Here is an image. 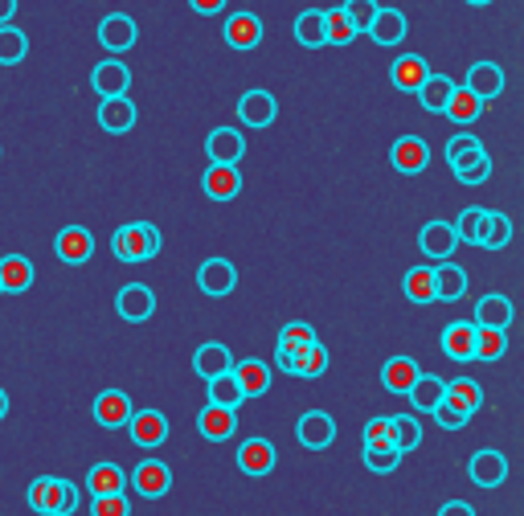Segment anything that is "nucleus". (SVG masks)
Listing matches in <instances>:
<instances>
[{
  "mask_svg": "<svg viewBox=\"0 0 524 516\" xmlns=\"http://www.w3.org/2000/svg\"><path fill=\"white\" fill-rule=\"evenodd\" d=\"M160 246H164V238L152 222H127L111 234V254L119 263H148V258L160 254Z\"/></svg>",
  "mask_w": 524,
  "mask_h": 516,
  "instance_id": "nucleus-1",
  "label": "nucleus"
},
{
  "mask_svg": "<svg viewBox=\"0 0 524 516\" xmlns=\"http://www.w3.org/2000/svg\"><path fill=\"white\" fill-rule=\"evenodd\" d=\"M29 508L41 516H74L78 512V488L70 480H54V476H41L29 484Z\"/></svg>",
  "mask_w": 524,
  "mask_h": 516,
  "instance_id": "nucleus-2",
  "label": "nucleus"
},
{
  "mask_svg": "<svg viewBox=\"0 0 524 516\" xmlns=\"http://www.w3.org/2000/svg\"><path fill=\"white\" fill-rule=\"evenodd\" d=\"M275 365L291 377H303V381H316L328 373V344L312 340V344H279L275 349Z\"/></svg>",
  "mask_w": 524,
  "mask_h": 516,
  "instance_id": "nucleus-3",
  "label": "nucleus"
},
{
  "mask_svg": "<svg viewBox=\"0 0 524 516\" xmlns=\"http://www.w3.org/2000/svg\"><path fill=\"white\" fill-rule=\"evenodd\" d=\"M389 164L398 168L402 177H418V172L430 168V144H426L422 136H402V140H393Z\"/></svg>",
  "mask_w": 524,
  "mask_h": 516,
  "instance_id": "nucleus-4",
  "label": "nucleus"
},
{
  "mask_svg": "<svg viewBox=\"0 0 524 516\" xmlns=\"http://www.w3.org/2000/svg\"><path fill=\"white\" fill-rule=\"evenodd\" d=\"M295 435H299V443L308 447V451H328L336 443V418L328 410H308V414L299 418Z\"/></svg>",
  "mask_w": 524,
  "mask_h": 516,
  "instance_id": "nucleus-5",
  "label": "nucleus"
},
{
  "mask_svg": "<svg viewBox=\"0 0 524 516\" xmlns=\"http://www.w3.org/2000/svg\"><path fill=\"white\" fill-rule=\"evenodd\" d=\"M455 246H459L455 222H426L422 234H418V250L430 258V263H447V258H455Z\"/></svg>",
  "mask_w": 524,
  "mask_h": 516,
  "instance_id": "nucleus-6",
  "label": "nucleus"
},
{
  "mask_svg": "<svg viewBox=\"0 0 524 516\" xmlns=\"http://www.w3.org/2000/svg\"><path fill=\"white\" fill-rule=\"evenodd\" d=\"M115 312H119L127 324H144V320H152V312H156V295H152V287H144V283H127V287H119V295H115Z\"/></svg>",
  "mask_w": 524,
  "mask_h": 516,
  "instance_id": "nucleus-7",
  "label": "nucleus"
},
{
  "mask_svg": "<svg viewBox=\"0 0 524 516\" xmlns=\"http://www.w3.org/2000/svg\"><path fill=\"white\" fill-rule=\"evenodd\" d=\"M197 287L213 299H222L238 287V267L230 263V258H205V263L197 267Z\"/></svg>",
  "mask_w": 524,
  "mask_h": 516,
  "instance_id": "nucleus-8",
  "label": "nucleus"
},
{
  "mask_svg": "<svg viewBox=\"0 0 524 516\" xmlns=\"http://www.w3.org/2000/svg\"><path fill=\"white\" fill-rule=\"evenodd\" d=\"M127 430H131V443L144 447V451H156V447L168 443V418L160 410H136Z\"/></svg>",
  "mask_w": 524,
  "mask_h": 516,
  "instance_id": "nucleus-9",
  "label": "nucleus"
},
{
  "mask_svg": "<svg viewBox=\"0 0 524 516\" xmlns=\"http://www.w3.org/2000/svg\"><path fill=\"white\" fill-rule=\"evenodd\" d=\"M205 156H209V164H242L246 136L238 132V127H213V132L205 136Z\"/></svg>",
  "mask_w": 524,
  "mask_h": 516,
  "instance_id": "nucleus-10",
  "label": "nucleus"
},
{
  "mask_svg": "<svg viewBox=\"0 0 524 516\" xmlns=\"http://www.w3.org/2000/svg\"><path fill=\"white\" fill-rule=\"evenodd\" d=\"M262 21L254 17V13H230L226 17V29H222V37H226V46L230 50H238V54H250V50H258L262 46Z\"/></svg>",
  "mask_w": 524,
  "mask_h": 516,
  "instance_id": "nucleus-11",
  "label": "nucleus"
},
{
  "mask_svg": "<svg viewBox=\"0 0 524 516\" xmlns=\"http://www.w3.org/2000/svg\"><path fill=\"white\" fill-rule=\"evenodd\" d=\"M451 164V172H455V181L459 185H484V181H492V152L479 144V148H471V152H459L455 160H447Z\"/></svg>",
  "mask_w": 524,
  "mask_h": 516,
  "instance_id": "nucleus-12",
  "label": "nucleus"
},
{
  "mask_svg": "<svg viewBox=\"0 0 524 516\" xmlns=\"http://www.w3.org/2000/svg\"><path fill=\"white\" fill-rule=\"evenodd\" d=\"M54 254L62 258V263H70V267H82L86 258L95 254V234L86 230V226H66L54 238Z\"/></svg>",
  "mask_w": 524,
  "mask_h": 516,
  "instance_id": "nucleus-13",
  "label": "nucleus"
},
{
  "mask_svg": "<svg viewBox=\"0 0 524 516\" xmlns=\"http://www.w3.org/2000/svg\"><path fill=\"white\" fill-rule=\"evenodd\" d=\"M430 78V66L422 54H402V58H393L389 66V82H393V91H406V95H418L422 86Z\"/></svg>",
  "mask_w": 524,
  "mask_h": 516,
  "instance_id": "nucleus-14",
  "label": "nucleus"
},
{
  "mask_svg": "<svg viewBox=\"0 0 524 516\" xmlns=\"http://www.w3.org/2000/svg\"><path fill=\"white\" fill-rule=\"evenodd\" d=\"M201 189L209 201H234L242 193V172L238 164H209L205 177H201Z\"/></svg>",
  "mask_w": 524,
  "mask_h": 516,
  "instance_id": "nucleus-15",
  "label": "nucleus"
},
{
  "mask_svg": "<svg viewBox=\"0 0 524 516\" xmlns=\"http://www.w3.org/2000/svg\"><path fill=\"white\" fill-rule=\"evenodd\" d=\"M467 471H471V484H475V488H500V484L508 480V459H504L500 451L484 447V451L471 455Z\"/></svg>",
  "mask_w": 524,
  "mask_h": 516,
  "instance_id": "nucleus-16",
  "label": "nucleus"
},
{
  "mask_svg": "<svg viewBox=\"0 0 524 516\" xmlns=\"http://www.w3.org/2000/svg\"><path fill=\"white\" fill-rule=\"evenodd\" d=\"M99 41H103V50L123 54V50H131L140 41V25L131 21L127 13H111V17L99 21Z\"/></svg>",
  "mask_w": 524,
  "mask_h": 516,
  "instance_id": "nucleus-17",
  "label": "nucleus"
},
{
  "mask_svg": "<svg viewBox=\"0 0 524 516\" xmlns=\"http://www.w3.org/2000/svg\"><path fill=\"white\" fill-rule=\"evenodd\" d=\"M131 488H136L140 496H148V500L168 496V488H172V471H168V463H160V459H144V463H136V471H131Z\"/></svg>",
  "mask_w": 524,
  "mask_h": 516,
  "instance_id": "nucleus-18",
  "label": "nucleus"
},
{
  "mask_svg": "<svg viewBox=\"0 0 524 516\" xmlns=\"http://www.w3.org/2000/svg\"><path fill=\"white\" fill-rule=\"evenodd\" d=\"M91 86H95V95L99 99H119L131 91V70L119 62V58H107L91 70Z\"/></svg>",
  "mask_w": 524,
  "mask_h": 516,
  "instance_id": "nucleus-19",
  "label": "nucleus"
},
{
  "mask_svg": "<svg viewBox=\"0 0 524 516\" xmlns=\"http://www.w3.org/2000/svg\"><path fill=\"white\" fill-rule=\"evenodd\" d=\"M275 463H279V455H275V443H271V439H246V443L238 447V467L246 471V476H254V480L271 476Z\"/></svg>",
  "mask_w": 524,
  "mask_h": 516,
  "instance_id": "nucleus-20",
  "label": "nucleus"
},
{
  "mask_svg": "<svg viewBox=\"0 0 524 516\" xmlns=\"http://www.w3.org/2000/svg\"><path fill=\"white\" fill-rule=\"evenodd\" d=\"M275 115H279V103H275L271 91H262V86H254V91H246V95L238 99V119H242L246 127H271Z\"/></svg>",
  "mask_w": 524,
  "mask_h": 516,
  "instance_id": "nucleus-21",
  "label": "nucleus"
},
{
  "mask_svg": "<svg viewBox=\"0 0 524 516\" xmlns=\"http://www.w3.org/2000/svg\"><path fill=\"white\" fill-rule=\"evenodd\" d=\"M197 426H201V435H205L209 443H226V439H234V435H238V410L209 402V406L201 410Z\"/></svg>",
  "mask_w": 524,
  "mask_h": 516,
  "instance_id": "nucleus-22",
  "label": "nucleus"
},
{
  "mask_svg": "<svg viewBox=\"0 0 524 516\" xmlns=\"http://www.w3.org/2000/svg\"><path fill=\"white\" fill-rule=\"evenodd\" d=\"M95 422L99 426H107V430H119V426H127L131 422V414H136V410H131V398L123 394V390H103L99 398H95Z\"/></svg>",
  "mask_w": 524,
  "mask_h": 516,
  "instance_id": "nucleus-23",
  "label": "nucleus"
},
{
  "mask_svg": "<svg viewBox=\"0 0 524 516\" xmlns=\"http://www.w3.org/2000/svg\"><path fill=\"white\" fill-rule=\"evenodd\" d=\"M475 336H479V324L475 320H455L443 328V353L451 361H475Z\"/></svg>",
  "mask_w": 524,
  "mask_h": 516,
  "instance_id": "nucleus-24",
  "label": "nucleus"
},
{
  "mask_svg": "<svg viewBox=\"0 0 524 516\" xmlns=\"http://www.w3.org/2000/svg\"><path fill=\"white\" fill-rule=\"evenodd\" d=\"M136 119H140V115H136V103H131L127 95L99 103V127H103V132H111V136L131 132V127H136Z\"/></svg>",
  "mask_w": 524,
  "mask_h": 516,
  "instance_id": "nucleus-25",
  "label": "nucleus"
},
{
  "mask_svg": "<svg viewBox=\"0 0 524 516\" xmlns=\"http://www.w3.org/2000/svg\"><path fill=\"white\" fill-rule=\"evenodd\" d=\"M418 377H422V369H418L414 357H389L381 365V385H385L389 394H410Z\"/></svg>",
  "mask_w": 524,
  "mask_h": 516,
  "instance_id": "nucleus-26",
  "label": "nucleus"
},
{
  "mask_svg": "<svg viewBox=\"0 0 524 516\" xmlns=\"http://www.w3.org/2000/svg\"><path fill=\"white\" fill-rule=\"evenodd\" d=\"M512 316H516V312H512V299L500 295V291H488V295L475 304V324H479V328H500V332H508Z\"/></svg>",
  "mask_w": 524,
  "mask_h": 516,
  "instance_id": "nucleus-27",
  "label": "nucleus"
},
{
  "mask_svg": "<svg viewBox=\"0 0 524 516\" xmlns=\"http://www.w3.org/2000/svg\"><path fill=\"white\" fill-rule=\"evenodd\" d=\"M463 86H467V91H475L484 103H492V99L504 91V70L484 58V62H475V66L467 70V82H463Z\"/></svg>",
  "mask_w": 524,
  "mask_h": 516,
  "instance_id": "nucleus-28",
  "label": "nucleus"
},
{
  "mask_svg": "<svg viewBox=\"0 0 524 516\" xmlns=\"http://www.w3.org/2000/svg\"><path fill=\"white\" fill-rule=\"evenodd\" d=\"M406 29H410V21H406V13L402 9H377V21H373V29H369V37L377 41V46H402L406 41Z\"/></svg>",
  "mask_w": 524,
  "mask_h": 516,
  "instance_id": "nucleus-29",
  "label": "nucleus"
},
{
  "mask_svg": "<svg viewBox=\"0 0 524 516\" xmlns=\"http://www.w3.org/2000/svg\"><path fill=\"white\" fill-rule=\"evenodd\" d=\"M295 41L303 50H320L328 46V13L324 9H308L295 17Z\"/></svg>",
  "mask_w": 524,
  "mask_h": 516,
  "instance_id": "nucleus-30",
  "label": "nucleus"
},
{
  "mask_svg": "<svg viewBox=\"0 0 524 516\" xmlns=\"http://www.w3.org/2000/svg\"><path fill=\"white\" fill-rule=\"evenodd\" d=\"M434 291H439V304H455V299L467 295V271L455 263V258L434 267Z\"/></svg>",
  "mask_w": 524,
  "mask_h": 516,
  "instance_id": "nucleus-31",
  "label": "nucleus"
},
{
  "mask_svg": "<svg viewBox=\"0 0 524 516\" xmlns=\"http://www.w3.org/2000/svg\"><path fill=\"white\" fill-rule=\"evenodd\" d=\"M193 369H197V377H222V373H230L234 369V357H230V349L226 344H217V340H209V344H201V349L193 353Z\"/></svg>",
  "mask_w": 524,
  "mask_h": 516,
  "instance_id": "nucleus-32",
  "label": "nucleus"
},
{
  "mask_svg": "<svg viewBox=\"0 0 524 516\" xmlns=\"http://www.w3.org/2000/svg\"><path fill=\"white\" fill-rule=\"evenodd\" d=\"M127 488V471L119 463H95L86 471V492L91 496H115Z\"/></svg>",
  "mask_w": 524,
  "mask_h": 516,
  "instance_id": "nucleus-33",
  "label": "nucleus"
},
{
  "mask_svg": "<svg viewBox=\"0 0 524 516\" xmlns=\"http://www.w3.org/2000/svg\"><path fill=\"white\" fill-rule=\"evenodd\" d=\"M406 398H410V406H414V410L434 414V406H443V402H447V381H443V377H434V373H422Z\"/></svg>",
  "mask_w": 524,
  "mask_h": 516,
  "instance_id": "nucleus-34",
  "label": "nucleus"
},
{
  "mask_svg": "<svg viewBox=\"0 0 524 516\" xmlns=\"http://www.w3.org/2000/svg\"><path fill=\"white\" fill-rule=\"evenodd\" d=\"M234 377H238V385H242L246 398H262V394L271 390V365H262L258 357L238 361V365H234Z\"/></svg>",
  "mask_w": 524,
  "mask_h": 516,
  "instance_id": "nucleus-35",
  "label": "nucleus"
},
{
  "mask_svg": "<svg viewBox=\"0 0 524 516\" xmlns=\"http://www.w3.org/2000/svg\"><path fill=\"white\" fill-rule=\"evenodd\" d=\"M0 283H5V291H13V295L29 291L33 287V263L25 254H5L0 258Z\"/></svg>",
  "mask_w": 524,
  "mask_h": 516,
  "instance_id": "nucleus-36",
  "label": "nucleus"
},
{
  "mask_svg": "<svg viewBox=\"0 0 524 516\" xmlns=\"http://www.w3.org/2000/svg\"><path fill=\"white\" fill-rule=\"evenodd\" d=\"M451 95H455V78H447V74H430L426 78V86L414 95L426 111H434V115H443L447 111V103H451Z\"/></svg>",
  "mask_w": 524,
  "mask_h": 516,
  "instance_id": "nucleus-37",
  "label": "nucleus"
},
{
  "mask_svg": "<svg viewBox=\"0 0 524 516\" xmlns=\"http://www.w3.org/2000/svg\"><path fill=\"white\" fill-rule=\"evenodd\" d=\"M402 291L410 304H439V291H434V267H410L402 279Z\"/></svg>",
  "mask_w": 524,
  "mask_h": 516,
  "instance_id": "nucleus-38",
  "label": "nucleus"
},
{
  "mask_svg": "<svg viewBox=\"0 0 524 516\" xmlns=\"http://www.w3.org/2000/svg\"><path fill=\"white\" fill-rule=\"evenodd\" d=\"M443 115H447L451 123L467 127V123H475L479 115H484V99H479L475 91H467V86H455V95H451V103H447Z\"/></svg>",
  "mask_w": 524,
  "mask_h": 516,
  "instance_id": "nucleus-39",
  "label": "nucleus"
},
{
  "mask_svg": "<svg viewBox=\"0 0 524 516\" xmlns=\"http://www.w3.org/2000/svg\"><path fill=\"white\" fill-rule=\"evenodd\" d=\"M447 402L475 414L479 406H484V385H479L475 377H455V381H447Z\"/></svg>",
  "mask_w": 524,
  "mask_h": 516,
  "instance_id": "nucleus-40",
  "label": "nucleus"
},
{
  "mask_svg": "<svg viewBox=\"0 0 524 516\" xmlns=\"http://www.w3.org/2000/svg\"><path fill=\"white\" fill-rule=\"evenodd\" d=\"M205 385H209V402H217V406H230V410H238V406L246 402V394H242V385H238L234 369H230V373H222V377H209Z\"/></svg>",
  "mask_w": 524,
  "mask_h": 516,
  "instance_id": "nucleus-41",
  "label": "nucleus"
},
{
  "mask_svg": "<svg viewBox=\"0 0 524 516\" xmlns=\"http://www.w3.org/2000/svg\"><path fill=\"white\" fill-rule=\"evenodd\" d=\"M29 54V37L17 25H0V66H17Z\"/></svg>",
  "mask_w": 524,
  "mask_h": 516,
  "instance_id": "nucleus-42",
  "label": "nucleus"
},
{
  "mask_svg": "<svg viewBox=\"0 0 524 516\" xmlns=\"http://www.w3.org/2000/svg\"><path fill=\"white\" fill-rule=\"evenodd\" d=\"M512 242V218L508 213H492L484 218V242H479V250H504Z\"/></svg>",
  "mask_w": 524,
  "mask_h": 516,
  "instance_id": "nucleus-43",
  "label": "nucleus"
},
{
  "mask_svg": "<svg viewBox=\"0 0 524 516\" xmlns=\"http://www.w3.org/2000/svg\"><path fill=\"white\" fill-rule=\"evenodd\" d=\"M393 443H398L402 455L422 447V422L414 414H393Z\"/></svg>",
  "mask_w": 524,
  "mask_h": 516,
  "instance_id": "nucleus-44",
  "label": "nucleus"
},
{
  "mask_svg": "<svg viewBox=\"0 0 524 516\" xmlns=\"http://www.w3.org/2000/svg\"><path fill=\"white\" fill-rule=\"evenodd\" d=\"M508 353V332H500V328H479V336H475V361H500Z\"/></svg>",
  "mask_w": 524,
  "mask_h": 516,
  "instance_id": "nucleus-45",
  "label": "nucleus"
},
{
  "mask_svg": "<svg viewBox=\"0 0 524 516\" xmlns=\"http://www.w3.org/2000/svg\"><path fill=\"white\" fill-rule=\"evenodd\" d=\"M484 218H488V209H479V205L463 209V213H459V222H455L459 242H467V246H479V242H484Z\"/></svg>",
  "mask_w": 524,
  "mask_h": 516,
  "instance_id": "nucleus-46",
  "label": "nucleus"
},
{
  "mask_svg": "<svg viewBox=\"0 0 524 516\" xmlns=\"http://www.w3.org/2000/svg\"><path fill=\"white\" fill-rule=\"evenodd\" d=\"M353 37H357V25L348 21L344 5L328 9V46H353Z\"/></svg>",
  "mask_w": 524,
  "mask_h": 516,
  "instance_id": "nucleus-47",
  "label": "nucleus"
},
{
  "mask_svg": "<svg viewBox=\"0 0 524 516\" xmlns=\"http://www.w3.org/2000/svg\"><path fill=\"white\" fill-rule=\"evenodd\" d=\"M365 463H369V471H377V476H389V471L402 467V451L398 447H365Z\"/></svg>",
  "mask_w": 524,
  "mask_h": 516,
  "instance_id": "nucleus-48",
  "label": "nucleus"
},
{
  "mask_svg": "<svg viewBox=\"0 0 524 516\" xmlns=\"http://www.w3.org/2000/svg\"><path fill=\"white\" fill-rule=\"evenodd\" d=\"M377 0H344V13H348V21L357 25V33H369L373 29V21H377Z\"/></svg>",
  "mask_w": 524,
  "mask_h": 516,
  "instance_id": "nucleus-49",
  "label": "nucleus"
},
{
  "mask_svg": "<svg viewBox=\"0 0 524 516\" xmlns=\"http://www.w3.org/2000/svg\"><path fill=\"white\" fill-rule=\"evenodd\" d=\"M365 447H398L393 443V418H369L365 422Z\"/></svg>",
  "mask_w": 524,
  "mask_h": 516,
  "instance_id": "nucleus-50",
  "label": "nucleus"
},
{
  "mask_svg": "<svg viewBox=\"0 0 524 516\" xmlns=\"http://www.w3.org/2000/svg\"><path fill=\"white\" fill-rule=\"evenodd\" d=\"M91 516H131V504H127L123 492H115V496H95V500H91Z\"/></svg>",
  "mask_w": 524,
  "mask_h": 516,
  "instance_id": "nucleus-51",
  "label": "nucleus"
},
{
  "mask_svg": "<svg viewBox=\"0 0 524 516\" xmlns=\"http://www.w3.org/2000/svg\"><path fill=\"white\" fill-rule=\"evenodd\" d=\"M434 422H439L443 430H463L467 422H471V414L467 410H459V406H451V402H443V406H434V414H430Z\"/></svg>",
  "mask_w": 524,
  "mask_h": 516,
  "instance_id": "nucleus-52",
  "label": "nucleus"
},
{
  "mask_svg": "<svg viewBox=\"0 0 524 516\" xmlns=\"http://www.w3.org/2000/svg\"><path fill=\"white\" fill-rule=\"evenodd\" d=\"M312 340H316V328L303 324V320H291V324H283V332H279V344H312Z\"/></svg>",
  "mask_w": 524,
  "mask_h": 516,
  "instance_id": "nucleus-53",
  "label": "nucleus"
},
{
  "mask_svg": "<svg viewBox=\"0 0 524 516\" xmlns=\"http://www.w3.org/2000/svg\"><path fill=\"white\" fill-rule=\"evenodd\" d=\"M471 148H479V136H451L447 140V160H455L459 152H471Z\"/></svg>",
  "mask_w": 524,
  "mask_h": 516,
  "instance_id": "nucleus-54",
  "label": "nucleus"
},
{
  "mask_svg": "<svg viewBox=\"0 0 524 516\" xmlns=\"http://www.w3.org/2000/svg\"><path fill=\"white\" fill-rule=\"evenodd\" d=\"M226 5H230V0H189V9H193V13H201V17H217Z\"/></svg>",
  "mask_w": 524,
  "mask_h": 516,
  "instance_id": "nucleus-55",
  "label": "nucleus"
},
{
  "mask_svg": "<svg viewBox=\"0 0 524 516\" xmlns=\"http://www.w3.org/2000/svg\"><path fill=\"white\" fill-rule=\"evenodd\" d=\"M439 516H475V508H471V504H463V500H451V504H443V508H439Z\"/></svg>",
  "mask_w": 524,
  "mask_h": 516,
  "instance_id": "nucleus-56",
  "label": "nucleus"
},
{
  "mask_svg": "<svg viewBox=\"0 0 524 516\" xmlns=\"http://www.w3.org/2000/svg\"><path fill=\"white\" fill-rule=\"evenodd\" d=\"M17 17V0H0V25H13Z\"/></svg>",
  "mask_w": 524,
  "mask_h": 516,
  "instance_id": "nucleus-57",
  "label": "nucleus"
},
{
  "mask_svg": "<svg viewBox=\"0 0 524 516\" xmlns=\"http://www.w3.org/2000/svg\"><path fill=\"white\" fill-rule=\"evenodd\" d=\"M5 414H9V394L0 390V418H5Z\"/></svg>",
  "mask_w": 524,
  "mask_h": 516,
  "instance_id": "nucleus-58",
  "label": "nucleus"
},
{
  "mask_svg": "<svg viewBox=\"0 0 524 516\" xmlns=\"http://www.w3.org/2000/svg\"><path fill=\"white\" fill-rule=\"evenodd\" d=\"M467 5H475V9H484V5H492V0H467Z\"/></svg>",
  "mask_w": 524,
  "mask_h": 516,
  "instance_id": "nucleus-59",
  "label": "nucleus"
},
{
  "mask_svg": "<svg viewBox=\"0 0 524 516\" xmlns=\"http://www.w3.org/2000/svg\"><path fill=\"white\" fill-rule=\"evenodd\" d=\"M0 291H5V283H0Z\"/></svg>",
  "mask_w": 524,
  "mask_h": 516,
  "instance_id": "nucleus-60",
  "label": "nucleus"
}]
</instances>
